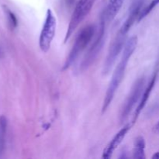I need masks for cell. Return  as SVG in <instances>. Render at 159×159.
Here are the masks:
<instances>
[{"instance_id": "7", "label": "cell", "mask_w": 159, "mask_h": 159, "mask_svg": "<svg viewBox=\"0 0 159 159\" xmlns=\"http://www.w3.org/2000/svg\"><path fill=\"white\" fill-rule=\"evenodd\" d=\"M106 20L104 19L103 16H102L101 19V23L100 26H99V30L98 32L97 37L95 39L94 42L91 47L89 49L88 52L84 57L83 60H82V64H81V69L85 70L91 66L92 64L94 62L96 58L97 57L98 54L102 50V47L104 44V37H105L106 34Z\"/></svg>"}, {"instance_id": "6", "label": "cell", "mask_w": 159, "mask_h": 159, "mask_svg": "<svg viewBox=\"0 0 159 159\" xmlns=\"http://www.w3.org/2000/svg\"><path fill=\"white\" fill-rule=\"evenodd\" d=\"M57 20L55 16L51 9H48L39 37V47L43 52H48L51 48V43L55 36Z\"/></svg>"}, {"instance_id": "5", "label": "cell", "mask_w": 159, "mask_h": 159, "mask_svg": "<svg viewBox=\"0 0 159 159\" xmlns=\"http://www.w3.org/2000/svg\"><path fill=\"white\" fill-rule=\"evenodd\" d=\"M145 85V79L144 77H141L137 79L134 85H132L131 89L127 96V99L124 101L120 110V121L121 124L125 122L129 117V115L131 113L133 109L138 103L139 99L141 98L142 93L144 90Z\"/></svg>"}, {"instance_id": "8", "label": "cell", "mask_w": 159, "mask_h": 159, "mask_svg": "<svg viewBox=\"0 0 159 159\" xmlns=\"http://www.w3.org/2000/svg\"><path fill=\"white\" fill-rule=\"evenodd\" d=\"M134 124L132 123H129V124H126L123 128H121L117 133L115 134L113 139L110 141L107 147L104 148L103 152H102V158H110L113 155V152L117 149V148L120 145L121 143L123 142L124 139L125 138L127 134L130 131L131 129L132 126Z\"/></svg>"}, {"instance_id": "15", "label": "cell", "mask_w": 159, "mask_h": 159, "mask_svg": "<svg viewBox=\"0 0 159 159\" xmlns=\"http://www.w3.org/2000/svg\"><path fill=\"white\" fill-rule=\"evenodd\" d=\"M152 158L153 159H159V152H156L155 155L152 156Z\"/></svg>"}, {"instance_id": "4", "label": "cell", "mask_w": 159, "mask_h": 159, "mask_svg": "<svg viewBox=\"0 0 159 159\" xmlns=\"http://www.w3.org/2000/svg\"><path fill=\"white\" fill-rule=\"evenodd\" d=\"M96 0H79L76 3L74 11L71 14L69 24H68L67 32L65 37V43H66L75 30L79 27V25L82 23L85 19V17L89 14L94 6Z\"/></svg>"}, {"instance_id": "10", "label": "cell", "mask_w": 159, "mask_h": 159, "mask_svg": "<svg viewBox=\"0 0 159 159\" xmlns=\"http://www.w3.org/2000/svg\"><path fill=\"white\" fill-rule=\"evenodd\" d=\"M145 140L143 137L139 136L135 139L134 144L133 158L136 159H144L145 156Z\"/></svg>"}, {"instance_id": "14", "label": "cell", "mask_w": 159, "mask_h": 159, "mask_svg": "<svg viewBox=\"0 0 159 159\" xmlns=\"http://www.w3.org/2000/svg\"><path fill=\"white\" fill-rule=\"evenodd\" d=\"M153 131L155 132V133L158 134H159V121H158V123H157L156 124H155V126H154Z\"/></svg>"}, {"instance_id": "2", "label": "cell", "mask_w": 159, "mask_h": 159, "mask_svg": "<svg viewBox=\"0 0 159 159\" xmlns=\"http://www.w3.org/2000/svg\"><path fill=\"white\" fill-rule=\"evenodd\" d=\"M138 43V37H136V36L131 37L126 42L125 46L123 49L121 58L118 65H116L114 71H113L111 80H110L109 86L107 88V93H106L105 97H104L102 107V113L107 111V110L113 102L115 94H116V91L119 89L120 85L121 82L123 81V79L124 77V74H125L129 61H130V57L133 55L134 51L136 50Z\"/></svg>"}, {"instance_id": "3", "label": "cell", "mask_w": 159, "mask_h": 159, "mask_svg": "<svg viewBox=\"0 0 159 159\" xmlns=\"http://www.w3.org/2000/svg\"><path fill=\"white\" fill-rule=\"evenodd\" d=\"M96 33V26L94 25H88L81 30L79 34L76 37L75 43L70 51L69 54L65 60L63 69L69 68L73 62L79 57L93 40V36Z\"/></svg>"}, {"instance_id": "12", "label": "cell", "mask_w": 159, "mask_h": 159, "mask_svg": "<svg viewBox=\"0 0 159 159\" xmlns=\"http://www.w3.org/2000/svg\"><path fill=\"white\" fill-rule=\"evenodd\" d=\"M159 4V0H152L148 5L146 7H144V9H141V12L139 14V16H138V22H140L141 20H142L143 19L145 18L148 14H150V12L156 7Z\"/></svg>"}, {"instance_id": "9", "label": "cell", "mask_w": 159, "mask_h": 159, "mask_svg": "<svg viewBox=\"0 0 159 159\" xmlns=\"http://www.w3.org/2000/svg\"><path fill=\"white\" fill-rule=\"evenodd\" d=\"M156 79H157V73H155V74L153 75V77L152 78V79L150 80V82H149L148 85H147V87L144 89V92H143L142 96H141V100H140L139 103H138V106L137 107L136 110H135L134 114L133 120H132V122H131L133 124H134L135 123H136L140 113H141V112L142 111L143 109H144V107H145L146 103H147L149 97H150L151 93H152V89H153L154 86H155V85Z\"/></svg>"}, {"instance_id": "13", "label": "cell", "mask_w": 159, "mask_h": 159, "mask_svg": "<svg viewBox=\"0 0 159 159\" xmlns=\"http://www.w3.org/2000/svg\"><path fill=\"white\" fill-rule=\"evenodd\" d=\"M3 9H4L5 13H6V17H7L8 23H9V27L11 29H15L17 26V24H18V21H17L16 16H15V14L6 6H3Z\"/></svg>"}, {"instance_id": "11", "label": "cell", "mask_w": 159, "mask_h": 159, "mask_svg": "<svg viewBox=\"0 0 159 159\" xmlns=\"http://www.w3.org/2000/svg\"><path fill=\"white\" fill-rule=\"evenodd\" d=\"M6 130H7V119L5 116H0V153L4 149Z\"/></svg>"}, {"instance_id": "1", "label": "cell", "mask_w": 159, "mask_h": 159, "mask_svg": "<svg viewBox=\"0 0 159 159\" xmlns=\"http://www.w3.org/2000/svg\"><path fill=\"white\" fill-rule=\"evenodd\" d=\"M141 6H142V3L141 2H134L130 9V11L129 12L127 18L126 19L124 23L120 28L116 37L110 44L107 57H106L103 64L102 74L104 75H107L110 72L113 65L116 63L118 56L124 49L126 42H127L126 40H127V34L130 31L132 26L134 24L135 22L138 21L139 14L142 9Z\"/></svg>"}]
</instances>
